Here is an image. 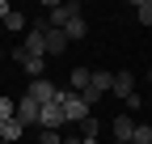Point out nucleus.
Masks as SVG:
<instances>
[{"instance_id": "nucleus-1", "label": "nucleus", "mask_w": 152, "mask_h": 144, "mask_svg": "<svg viewBox=\"0 0 152 144\" xmlns=\"http://www.w3.org/2000/svg\"><path fill=\"white\" fill-rule=\"evenodd\" d=\"M42 9H47V17H42V21H47L51 30H64L72 17H80V4H76V0H68V4H55V0H47Z\"/></svg>"}, {"instance_id": "nucleus-2", "label": "nucleus", "mask_w": 152, "mask_h": 144, "mask_svg": "<svg viewBox=\"0 0 152 144\" xmlns=\"http://www.w3.org/2000/svg\"><path fill=\"white\" fill-rule=\"evenodd\" d=\"M55 102L64 106V119L72 123V127H76V123H80V119H89V115H93L89 106L80 102V93H72V89H59V98H55Z\"/></svg>"}, {"instance_id": "nucleus-3", "label": "nucleus", "mask_w": 152, "mask_h": 144, "mask_svg": "<svg viewBox=\"0 0 152 144\" xmlns=\"http://www.w3.org/2000/svg\"><path fill=\"white\" fill-rule=\"evenodd\" d=\"M26 98H30V102H38V106H47V102L59 98V89H55V85L42 76V81H30V85H26Z\"/></svg>"}, {"instance_id": "nucleus-4", "label": "nucleus", "mask_w": 152, "mask_h": 144, "mask_svg": "<svg viewBox=\"0 0 152 144\" xmlns=\"http://www.w3.org/2000/svg\"><path fill=\"white\" fill-rule=\"evenodd\" d=\"M38 127H47V132H59V127H68L64 106H59V102H47V106H42V115H38Z\"/></svg>"}, {"instance_id": "nucleus-5", "label": "nucleus", "mask_w": 152, "mask_h": 144, "mask_svg": "<svg viewBox=\"0 0 152 144\" xmlns=\"http://www.w3.org/2000/svg\"><path fill=\"white\" fill-rule=\"evenodd\" d=\"M38 115H42V106L38 102H30V98H17V123H21V127H38Z\"/></svg>"}, {"instance_id": "nucleus-6", "label": "nucleus", "mask_w": 152, "mask_h": 144, "mask_svg": "<svg viewBox=\"0 0 152 144\" xmlns=\"http://www.w3.org/2000/svg\"><path fill=\"white\" fill-rule=\"evenodd\" d=\"M110 136H114V144H131V136H135V119L131 115H118L110 123Z\"/></svg>"}, {"instance_id": "nucleus-7", "label": "nucleus", "mask_w": 152, "mask_h": 144, "mask_svg": "<svg viewBox=\"0 0 152 144\" xmlns=\"http://www.w3.org/2000/svg\"><path fill=\"white\" fill-rule=\"evenodd\" d=\"M110 93L127 102L131 93H135V76H131V72H127V68H123V72H114V85H110Z\"/></svg>"}, {"instance_id": "nucleus-8", "label": "nucleus", "mask_w": 152, "mask_h": 144, "mask_svg": "<svg viewBox=\"0 0 152 144\" xmlns=\"http://www.w3.org/2000/svg\"><path fill=\"white\" fill-rule=\"evenodd\" d=\"M68 47H72V43H68V34L47 26V38H42V51H47V55H59V51H68Z\"/></svg>"}, {"instance_id": "nucleus-9", "label": "nucleus", "mask_w": 152, "mask_h": 144, "mask_svg": "<svg viewBox=\"0 0 152 144\" xmlns=\"http://www.w3.org/2000/svg\"><path fill=\"white\" fill-rule=\"evenodd\" d=\"M21 68H26V76H30V81H42V76H47V55H26Z\"/></svg>"}, {"instance_id": "nucleus-10", "label": "nucleus", "mask_w": 152, "mask_h": 144, "mask_svg": "<svg viewBox=\"0 0 152 144\" xmlns=\"http://www.w3.org/2000/svg\"><path fill=\"white\" fill-rule=\"evenodd\" d=\"M97 132H102V123H97V119H93V115H89V119H80V123H76V136H80L85 144H97Z\"/></svg>"}, {"instance_id": "nucleus-11", "label": "nucleus", "mask_w": 152, "mask_h": 144, "mask_svg": "<svg viewBox=\"0 0 152 144\" xmlns=\"http://www.w3.org/2000/svg\"><path fill=\"white\" fill-rule=\"evenodd\" d=\"M72 93H85V89H89V81H93V68H72Z\"/></svg>"}, {"instance_id": "nucleus-12", "label": "nucleus", "mask_w": 152, "mask_h": 144, "mask_svg": "<svg viewBox=\"0 0 152 144\" xmlns=\"http://www.w3.org/2000/svg\"><path fill=\"white\" fill-rule=\"evenodd\" d=\"M64 34H68V43H80L85 34H89V21H85V17H72V21L64 26Z\"/></svg>"}, {"instance_id": "nucleus-13", "label": "nucleus", "mask_w": 152, "mask_h": 144, "mask_svg": "<svg viewBox=\"0 0 152 144\" xmlns=\"http://www.w3.org/2000/svg\"><path fill=\"white\" fill-rule=\"evenodd\" d=\"M21 123H17V119H9V123H0V140H4V144H17V140H21Z\"/></svg>"}, {"instance_id": "nucleus-14", "label": "nucleus", "mask_w": 152, "mask_h": 144, "mask_svg": "<svg viewBox=\"0 0 152 144\" xmlns=\"http://www.w3.org/2000/svg\"><path fill=\"white\" fill-rule=\"evenodd\" d=\"M89 85L106 98V93H110V85H114V76H110V72H93V81H89Z\"/></svg>"}, {"instance_id": "nucleus-15", "label": "nucleus", "mask_w": 152, "mask_h": 144, "mask_svg": "<svg viewBox=\"0 0 152 144\" xmlns=\"http://www.w3.org/2000/svg\"><path fill=\"white\" fill-rule=\"evenodd\" d=\"M131 144H152V123H135V136Z\"/></svg>"}, {"instance_id": "nucleus-16", "label": "nucleus", "mask_w": 152, "mask_h": 144, "mask_svg": "<svg viewBox=\"0 0 152 144\" xmlns=\"http://www.w3.org/2000/svg\"><path fill=\"white\" fill-rule=\"evenodd\" d=\"M13 115H17V102H13V98H4V93H0V123H9Z\"/></svg>"}, {"instance_id": "nucleus-17", "label": "nucleus", "mask_w": 152, "mask_h": 144, "mask_svg": "<svg viewBox=\"0 0 152 144\" xmlns=\"http://www.w3.org/2000/svg\"><path fill=\"white\" fill-rule=\"evenodd\" d=\"M4 26H9L13 34H17V30H30V26H26V13H17V9H13V13L4 17Z\"/></svg>"}, {"instance_id": "nucleus-18", "label": "nucleus", "mask_w": 152, "mask_h": 144, "mask_svg": "<svg viewBox=\"0 0 152 144\" xmlns=\"http://www.w3.org/2000/svg\"><path fill=\"white\" fill-rule=\"evenodd\" d=\"M135 17H140L144 26H152V0H140V4H135Z\"/></svg>"}, {"instance_id": "nucleus-19", "label": "nucleus", "mask_w": 152, "mask_h": 144, "mask_svg": "<svg viewBox=\"0 0 152 144\" xmlns=\"http://www.w3.org/2000/svg\"><path fill=\"white\" fill-rule=\"evenodd\" d=\"M80 102L89 106V110H93V106H97V102H102V93H97V89H93V85H89V89H85V93H80Z\"/></svg>"}, {"instance_id": "nucleus-20", "label": "nucleus", "mask_w": 152, "mask_h": 144, "mask_svg": "<svg viewBox=\"0 0 152 144\" xmlns=\"http://www.w3.org/2000/svg\"><path fill=\"white\" fill-rule=\"evenodd\" d=\"M38 140H42V144H64L59 132H47V127H38Z\"/></svg>"}, {"instance_id": "nucleus-21", "label": "nucleus", "mask_w": 152, "mask_h": 144, "mask_svg": "<svg viewBox=\"0 0 152 144\" xmlns=\"http://www.w3.org/2000/svg\"><path fill=\"white\" fill-rule=\"evenodd\" d=\"M64 144H85V140H80V136H76V132H72V136H64Z\"/></svg>"}, {"instance_id": "nucleus-22", "label": "nucleus", "mask_w": 152, "mask_h": 144, "mask_svg": "<svg viewBox=\"0 0 152 144\" xmlns=\"http://www.w3.org/2000/svg\"><path fill=\"white\" fill-rule=\"evenodd\" d=\"M9 13H13V9H9V4H4V0H0V21H4V17H9Z\"/></svg>"}, {"instance_id": "nucleus-23", "label": "nucleus", "mask_w": 152, "mask_h": 144, "mask_svg": "<svg viewBox=\"0 0 152 144\" xmlns=\"http://www.w3.org/2000/svg\"><path fill=\"white\" fill-rule=\"evenodd\" d=\"M148 89H152V68H148Z\"/></svg>"}, {"instance_id": "nucleus-24", "label": "nucleus", "mask_w": 152, "mask_h": 144, "mask_svg": "<svg viewBox=\"0 0 152 144\" xmlns=\"http://www.w3.org/2000/svg\"><path fill=\"white\" fill-rule=\"evenodd\" d=\"M0 64H4V47H0Z\"/></svg>"}, {"instance_id": "nucleus-25", "label": "nucleus", "mask_w": 152, "mask_h": 144, "mask_svg": "<svg viewBox=\"0 0 152 144\" xmlns=\"http://www.w3.org/2000/svg\"><path fill=\"white\" fill-rule=\"evenodd\" d=\"M0 81H4V68H0Z\"/></svg>"}]
</instances>
